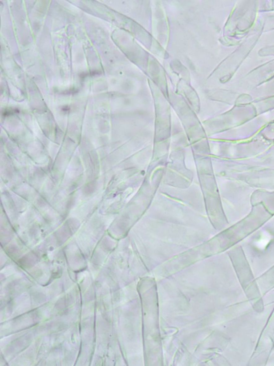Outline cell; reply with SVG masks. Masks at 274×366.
<instances>
[{"instance_id": "1", "label": "cell", "mask_w": 274, "mask_h": 366, "mask_svg": "<svg viewBox=\"0 0 274 366\" xmlns=\"http://www.w3.org/2000/svg\"><path fill=\"white\" fill-rule=\"evenodd\" d=\"M270 239V237H269L268 236L263 235L260 239L257 241L256 245L260 248H263L266 246L268 244Z\"/></svg>"}]
</instances>
